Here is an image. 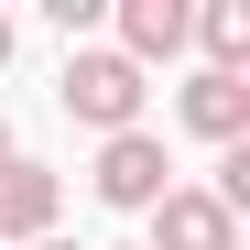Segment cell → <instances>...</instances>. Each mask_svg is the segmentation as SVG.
<instances>
[{
    "label": "cell",
    "mask_w": 250,
    "mask_h": 250,
    "mask_svg": "<svg viewBox=\"0 0 250 250\" xmlns=\"http://www.w3.org/2000/svg\"><path fill=\"white\" fill-rule=\"evenodd\" d=\"M55 98H65V120H87V131H142V65H120L109 44L98 55H65Z\"/></svg>",
    "instance_id": "obj_1"
},
{
    "label": "cell",
    "mask_w": 250,
    "mask_h": 250,
    "mask_svg": "<svg viewBox=\"0 0 250 250\" xmlns=\"http://www.w3.org/2000/svg\"><path fill=\"white\" fill-rule=\"evenodd\" d=\"M152 250H239V218L207 185H174V196L152 207Z\"/></svg>",
    "instance_id": "obj_4"
},
{
    "label": "cell",
    "mask_w": 250,
    "mask_h": 250,
    "mask_svg": "<svg viewBox=\"0 0 250 250\" xmlns=\"http://www.w3.org/2000/svg\"><path fill=\"white\" fill-rule=\"evenodd\" d=\"M33 250H76V239H33Z\"/></svg>",
    "instance_id": "obj_10"
},
{
    "label": "cell",
    "mask_w": 250,
    "mask_h": 250,
    "mask_svg": "<svg viewBox=\"0 0 250 250\" xmlns=\"http://www.w3.org/2000/svg\"><path fill=\"white\" fill-rule=\"evenodd\" d=\"M55 207H65V185L44 174V163H22V152L0 163V239H44Z\"/></svg>",
    "instance_id": "obj_5"
},
{
    "label": "cell",
    "mask_w": 250,
    "mask_h": 250,
    "mask_svg": "<svg viewBox=\"0 0 250 250\" xmlns=\"http://www.w3.org/2000/svg\"><path fill=\"white\" fill-rule=\"evenodd\" d=\"M185 44V0H120V65H152V55H174Z\"/></svg>",
    "instance_id": "obj_6"
},
{
    "label": "cell",
    "mask_w": 250,
    "mask_h": 250,
    "mask_svg": "<svg viewBox=\"0 0 250 250\" xmlns=\"http://www.w3.org/2000/svg\"><path fill=\"white\" fill-rule=\"evenodd\" d=\"M185 33L207 44L218 76H239V55H250V0H207V11H185Z\"/></svg>",
    "instance_id": "obj_7"
},
{
    "label": "cell",
    "mask_w": 250,
    "mask_h": 250,
    "mask_svg": "<svg viewBox=\"0 0 250 250\" xmlns=\"http://www.w3.org/2000/svg\"><path fill=\"white\" fill-rule=\"evenodd\" d=\"M87 185H98L109 207H131V218H152V207L174 196V163H163V142H152V131H109Z\"/></svg>",
    "instance_id": "obj_2"
},
{
    "label": "cell",
    "mask_w": 250,
    "mask_h": 250,
    "mask_svg": "<svg viewBox=\"0 0 250 250\" xmlns=\"http://www.w3.org/2000/svg\"><path fill=\"white\" fill-rule=\"evenodd\" d=\"M174 109H185V131H196V142L239 152V131H250V76H218V65H196Z\"/></svg>",
    "instance_id": "obj_3"
},
{
    "label": "cell",
    "mask_w": 250,
    "mask_h": 250,
    "mask_svg": "<svg viewBox=\"0 0 250 250\" xmlns=\"http://www.w3.org/2000/svg\"><path fill=\"white\" fill-rule=\"evenodd\" d=\"M0 65H11V22H0Z\"/></svg>",
    "instance_id": "obj_8"
},
{
    "label": "cell",
    "mask_w": 250,
    "mask_h": 250,
    "mask_svg": "<svg viewBox=\"0 0 250 250\" xmlns=\"http://www.w3.org/2000/svg\"><path fill=\"white\" fill-rule=\"evenodd\" d=\"M0 163H11V120H0Z\"/></svg>",
    "instance_id": "obj_9"
}]
</instances>
